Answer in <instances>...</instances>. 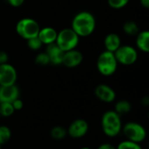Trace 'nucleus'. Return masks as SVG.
<instances>
[{
    "mask_svg": "<svg viewBox=\"0 0 149 149\" xmlns=\"http://www.w3.org/2000/svg\"><path fill=\"white\" fill-rule=\"evenodd\" d=\"M71 28L79 38L89 37L96 29L95 17L89 11H79L73 17Z\"/></svg>",
    "mask_w": 149,
    "mask_h": 149,
    "instance_id": "obj_1",
    "label": "nucleus"
},
{
    "mask_svg": "<svg viewBox=\"0 0 149 149\" xmlns=\"http://www.w3.org/2000/svg\"><path fill=\"white\" fill-rule=\"evenodd\" d=\"M101 127L107 136L110 138L118 136L122 129L121 116L113 110L106 112L101 118Z\"/></svg>",
    "mask_w": 149,
    "mask_h": 149,
    "instance_id": "obj_2",
    "label": "nucleus"
},
{
    "mask_svg": "<svg viewBox=\"0 0 149 149\" xmlns=\"http://www.w3.org/2000/svg\"><path fill=\"white\" fill-rule=\"evenodd\" d=\"M96 66L98 72L101 75L106 77L113 75L118 68V62L114 53L106 50L102 52L97 58Z\"/></svg>",
    "mask_w": 149,
    "mask_h": 149,
    "instance_id": "obj_3",
    "label": "nucleus"
},
{
    "mask_svg": "<svg viewBox=\"0 0 149 149\" xmlns=\"http://www.w3.org/2000/svg\"><path fill=\"white\" fill-rule=\"evenodd\" d=\"M79 37L72 28H65L58 32L55 44L64 52L76 49L79 43Z\"/></svg>",
    "mask_w": 149,
    "mask_h": 149,
    "instance_id": "obj_4",
    "label": "nucleus"
},
{
    "mask_svg": "<svg viewBox=\"0 0 149 149\" xmlns=\"http://www.w3.org/2000/svg\"><path fill=\"white\" fill-rule=\"evenodd\" d=\"M39 30L40 25L38 21L31 17L21 18L16 24L17 33L19 37L25 40L38 37Z\"/></svg>",
    "mask_w": 149,
    "mask_h": 149,
    "instance_id": "obj_5",
    "label": "nucleus"
},
{
    "mask_svg": "<svg viewBox=\"0 0 149 149\" xmlns=\"http://www.w3.org/2000/svg\"><path fill=\"white\" fill-rule=\"evenodd\" d=\"M121 132L123 133L126 140L141 144L147 138V130L140 123L130 121L122 126Z\"/></svg>",
    "mask_w": 149,
    "mask_h": 149,
    "instance_id": "obj_6",
    "label": "nucleus"
},
{
    "mask_svg": "<svg viewBox=\"0 0 149 149\" xmlns=\"http://www.w3.org/2000/svg\"><path fill=\"white\" fill-rule=\"evenodd\" d=\"M113 53L118 64L123 65H132L138 59V52L132 45H121Z\"/></svg>",
    "mask_w": 149,
    "mask_h": 149,
    "instance_id": "obj_7",
    "label": "nucleus"
},
{
    "mask_svg": "<svg viewBox=\"0 0 149 149\" xmlns=\"http://www.w3.org/2000/svg\"><path fill=\"white\" fill-rule=\"evenodd\" d=\"M17 79V72L16 68L9 64L0 65V86H11L15 85Z\"/></svg>",
    "mask_w": 149,
    "mask_h": 149,
    "instance_id": "obj_8",
    "label": "nucleus"
},
{
    "mask_svg": "<svg viewBox=\"0 0 149 149\" xmlns=\"http://www.w3.org/2000/svg\"><path fill=\"white\" fill-rule=\"evenodd\" d=\"M67 130V135L73 139H80L86 136L89 130L88 122L84 119H76L69 125Z\"/></svg>",
    "mask_w": 149,
    "mask_h": 149,
    "instance_id": "obj_9",
    "label": "nucleus"
},
{
    "mask_svg": "<svg viewBox=\"0 0 149 149\" xmlns=\"http://www.w3.org/2000/svg\"><path fill=\"white\" fill-rule=\"evenodd\" d=\"M95 96L102 102L105 103H112L116 99L115 91L106 84H100L96 86L94 90Z\"/></svg>",
    "mask_w": 149,
    "mask_h": 149,
    "instance_id": "obj_10",
    "label": "nucleus"
},
{
    "mask_svg": "<svg viewBox=\"0 0 149 149\" xmlns=\"http://www.w3.org/2000/svg\"><path fill=\"white\" fill-rule=\"evenodd\" d=\"M83 61V54L77 49H73L64 53L62 65L67 68H75Z\"/></svg>",
    "mask_w": 149,
    "mask_h": 149,
    "instance_id": "obj_11",
    "label": "nucleus"
},
{
    "mask_svg": "<svg viewBox=\"0 0 149 149\" xmlns=\"http://www.w3.org/2000/svg\"><path fill=\"white\" fill-rule=\"evenodd\" d=\"M19 88L17 85L11 86H5L0 87V103L3 102H9L11 103L16 99L19 98Z\"/></svg>",
    "mask_w": 149,
    "mask_h": 149,
    "instance_id": "obj_12",
    "label": "nucleus"
},
{
    "mask_svg": "<svg viewBox=\"0 0 149 149\" xmlns=\"http://www.w3.org/2000/svg\"><path fill=\"white\" fill-rule=\"evenodd\" d=\"M58 31L51 26H46L40 28L39 32L38 34V38L42 42L43 45H49L54 44L57 39Z\"/></svg>",
    "mask_w": 149,
    "mask_h": 149,
    "instance_id": "obj_13",
    "label": "nucleus"
},
{
    "mask_svg": "<svg viewBox=\"0 0 149 149\" xmlns=\"http://www.w3.org/2000/svg\"><path fill=\"white\" fill-rule=\"evenodd\" d=\"M45 52L47 53V55L50 58L51 64H52L54 65H62L63 57H64L65 52L55 43L49 45H46Z\"/></svg>",
    "mask_w": 149,
    "mask_h": 149,
    "instance_id": "obj_14",
    "label": "nucleus"
},
{
    "mask_svg": "<svg viewBox=\"0 0 149 149\" xmlns=\"http://www.w3.org/2000/svg\"><path fill=\"white\" fill-rule=\"evenodd\" d=\"M121 45V38L117 33L112 32L107 34L104 39V46L106 51L114 52Z\"/></svg>",
    "mask_w": 149,
    "mask_h": 149,
    "instance_id": "obj_15",
    "label": "nucleus"
},
{
    "mask_svg": "<svg viewBox=\"0 0 149 149\" xmlns=\"http://www.w3.org/2000/svg\"><path fill=\"white\" fill-rule=\"evenodd\" d=\"M136 46L137 48L145 52H149V31H142L138 32L136 35Z\"/></svg>",
    "mask_w": 149,
    "mask_h": 149,
    "instance_id": "obj_16",
    "label": "nucleus"
},
{
    "mask_svg": "<svg viewBox=\"0 0 149 149\" xmlns=\"http://www.w3.org/2000/svg\"><path fill=\"white\" fill-rule=\"evenodd\" d=\"M132 109L131 103L127 100H119L114 107V112H116L120 116H122L127 113H129Z\"/></svg>",
    "mask_w": 149,
    "mask_h": 149,
    "instance_id": "obj_17",
    "label": "nucleus"
},
{
    "mask_svg": "<svg viewBox=\"0 0 149 149\" xmlns=\"http://www.w3.org/2000/svg\"><path fill=\"white\" fill-rule=\"evenodd\" d=\"M51 137L56 141H61L67 135V130L61 126H55L51 129Z\"/></svg>",
    "mask_w": 149,
    "mask_h": 149,
    "instance_id": "obj_18",
    "label": "nucleus"
},
{
    "mask_svg": "<svg viewBox=\"0 0 149 149\" xmlns=\"http://www.w3.org/2000/svg\"><path fill=\"white\" fill-rule=\"evenodd\" d=\"M123 31L128 36H136L139 32V26L134 21H127L123 24Z\"/></svg>",
    "mask_w": 149,
    "mask_h": 149,
    "instance_id": "obj_19",
    "label": "nucleus"
},
{
    "mask_svg": "<svg viewBox=\"0 0 149 149\" xmlns=\"http://www.w3.org/2000/svg\"><path fill=\"white\" fill-rule=\"evenodd\" d=\"M11 138V130L7 126H0V145L3 146L9 142Z\"/></svg>",
    "mask_w": 149,
    "mask_h": 149,
    "instance_id": "obj_20",
    "label": "nucleus"
},
{
    "mask_svg": "<svg viewBox=\"0 0 149 149\" xmlns=\"http://www.w3.org/2000/svg\"><path fill=\"white\" fill-rule=\"evenodd\" d=\"M15 113V110L11 103L3 102L0 103V116L3 118H9Z\"/></svg>",
    "mask_w": 149,
    "mask_h": 149,
    "instance_id": "obj_21",
    "label": "nucleus"
},
{
    "mask_svg": "<svg viewBox=\"0 0 149 149\" xmlns=\"http://www.w3.org/2000/svg\"><path fill=\"white\" fill-rule=\"evenodd\" d=\"M116 149H142V148L139 143H135L126 140L120 142L119 145L116 147Z\"/></svg>",
    "mask_w": 149,
    "mask_h": 149,
    "instance_id": "obj_22",
    "label": "nucleus"
},
{
    "mask_svg": "<svg viewBox=\"0 0 149 149\" xmlns=\"http://www.w3.org/2000/svg\"><path fill=\"white\" fill-rule=\"evenodd\" d=\"M35 63L38 65H48L50 63V58L47 55V53L45 52H39L36 57H35Z\"/></svg>",
    "mask_w": 149,
    "mask_h": 149,
    "instance_id": "obj_23",
    "label": "nucleus"
},
{
    "mask_svg": "<svg viewBox=\"0 0 149 149\" xmlns=\"http://www.w3.org/2000/svg\"><path fill=\"white\" fill-rule=\"evenodd\" d=\"M130 0H107L108 5L114 10H120L126 7Z\"/></svg>",
    "mask_w": 149,
    "mask_h": 149,
    "instance_id": "obj_24",
    "label": "nucleus"
},
{
    "mask_svg": "<svg viewBox=\"0 0 149 149\" xmlns=\"http://www.w3.org/2000/svg\"><path fill=\"white\" fill-rule=\"evenodd\" d=\"M27 41V46L29 49L32 50V51H38L39 49H41V47L43 46L42 42L40 41V39L38 37L30 38Z\"/></svg>",
    "mask_w": 149,
    "mask_h": 149,
    "instance_id": "obj_25",
    "label": "nucleus"
},
{
    "mask_svg": "<svg viewBox=\"0 0 149 149\" xmlns=\"http://www.w3.org/2000/svg\"><path fill=\"white\" fill-rule=\"evenodd\" d=\"M11 104H12V107H13L15 112H16V111H20V110H22L23 107H24V102H23V100H22L20 98L16 99L14 101L11 102Z\"/></svg>",
    "mask_w": 149,
    "mask_h": 149,
    "instance_id": "obj_26",
    "label": "nucleus"
},
{
    "mask_svg": "<svg viewBox=\"0 0 149 149\" xmlns=\"http://www.w3.org/2000/svg\"><path fill=\"white\" fill-rule=\"evenodd\" d=\"M9 61V55L4 51H0V65L8 63Z\"/></svg>",
    "mask_w": 149,
    "mask_h": 149,
    "instance_id": "obj_27",
    "label": "nucleus"
},
{
    "mask_svg": "<svg viewBox=\"0 0 149 149\" xmlns=\"http://www.w3.org/2000/svg\"><path fill=\"white\" fill-rule=\"evenodd\" d=\"M7 2L10 6L14 8H17L23 5V3H24V0H7Z\"/></svg>",
    "mask_w": 149,
    "mask_h": 149,
    "instance_id": "obj_28",
    "label": "nucleus"
},
{
    "mask_svg": "<svg viewBox=\"0 0 149 149\" xmlns=\"http://www.w3.org/2000/svg\"><path fill=\"white\" fill-rule=\"evenodd\" d=\"M97 149H116V147H114L113 145L110 143H103L100 145Z\"/></svg>",
    "mask_w": 149,
    "mask_h": 149,
    "instance_id": "obj_29",
    "label": "nucleus"
},
{
    "mask_svg": "<svg viewBox=\"0 0 149 149\" xmlns=\"http://www.w3.org/2000/svg\"><path fill=\"white\" fill-rule=\"evenodd\" d=\"M140 3H141V6L144 7L145 9L149 8V0H140Z\"/></svg>",
    "mask_w": 149,
    "mask_h": 149,
    "instance_id": "obj_30",
    "label": "nucleus"
},
{
    "mask_svg": "<svg viewBox=\"0 0 149 149\" xmlns=\"http://www.w3.org/2000/svg\"><path fill=\"white\" fill-rule=\"evenodd\" d=\"M141 103L144 105V106H148L149 105V99L148 97H144L142 100H141Z\"/></svg>",
    "mask_w": 149,
    "mask_h": 149,
    "instance_id": "obj_31",
    "label": "nucleus"
},
{
    "mask_svg": "<svg viewBox=\"0 0 149 149\" xmlns=\"http://www.w3.org/2000/svg\"><path fill=\"white\" fill-rule=\"evenodd\" d=\"M79 149H92V148H86V147H85V148H79Z\"/></svg>",
    "mask_w": 149,
    "mask_h": 149,
    "instance_id": "obj_32",
    "label": "nucleus"
},
{
    "mask_svg": "<svg viewBox=\"0 0 149 149\" xmlns=\"http://www.w3.org/2000/svg\"><path fill=\"white\" fill-rule=\"evenodd\" d=\"M1 148H2V146H1V145H0V149H1Z\"/></svg>",
    "mask_w": 149,
    "mask_h": 149,
    "instance_id": "obj_33",
    "label": "nucleus"
},
{
    "mask_svg": "<svg viewBox=\"0 0 149 149\" xmlns=\"http://www.w3.org/2000/svg\"><path fill=\"white\" fill-rule=\"evenodd\" d=\"M0 87H1V86H0Z\"/></svg>",
    "mask_w": 149,
    "mask_h": 149,
    "instance_id": "obj_34",
    "label": "nucleus"
},
{
    "mask_svg": "<svg viewBox=\"0 0 149 149\" xmlns=\"http://www.w3.org/2000/svg\"><path fill=\"white\" fill-rule=\"evenodd\" d=\"M0 118H1V116H0Z\"/></svg>",
    "mask_w": 149,
    "mask_h": 149,
    "instance_id": "obj_35",
    "label": "nucleus"
}]
</instances>
